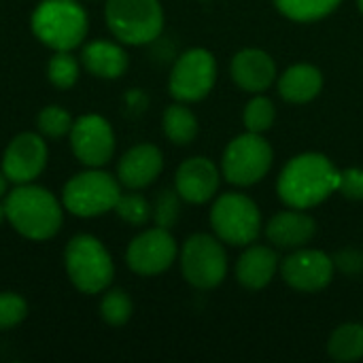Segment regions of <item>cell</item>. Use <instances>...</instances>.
<instances>
[{
  "instance_id": "7a4b0ae2",
  "label": "cell",
  "mask_w": 363,
  "mask_h": 363,
  "mask_svg": "<svg viewBox=\"0 0 363 363\" xmlns=\"http://www.w3.org/2000/svg\"><path fill=\"white\" fill-rule=\"evenodd\" d=\"M4 215L23 238L49 240L62 228L64 204H60L49 189L34 183H23L6 194Z\"/></svg>"
},
{
  "instance_id": "ba28073f",
  "label": "cell",
  "mask_w": 363,
  "mask_h": 363,
  "mask_svg": "<svg viewBox=\"0 0 363 363\" xmlns=\"http://www.w3.org/2000/svg\"><path fill=\"white\" fill-rule=\"evenodd\" d=\"M272 147L255 132H247L228 143L221 157V174L228 183L249 187L259 183L272 168Z\"/></svg>"
},
{
  "instance_id": "e575fe53",
  "label": "cell",
  "mask_w": 363,
  "mask_h": 363,
  "mask_svg": "<svg viewBox=\"0 0 363 363\" xmlns=\"http://www.w3.org/2000/svg\"><path fill=\"white\" fill-rule=\"evenodd\" d=\"M6 219V215H4V204H0V223Z\"/></svg>"
},
{
  "instance_id": "d6986e66",
  "label": "cell",
  "mask_w": 363,
  "mask_h": 363,
  "mask_svg": "<svg viewBox=\"0 0 363 363\" xmlns=\"http://www.w3.org/2000/svg\"><path fill=\"white\" fill-rule=\"evenodd\" d=\"M279 270V255L272 247L253 245L236 262V279L245 289L259 291L268 287Z\"/></svg>"
},
{
  "instance_id": "e0dca14e",
  "label": "cell",
  "mask_w": 363,
  "mask_h": 363,
  "mask_svg": "<svg viewBox=\"0 0 363 363\" xmlns=\"http://www.w3.org/2000/svg\"><path fill=\"white\" fill-rule=\"evenodd\" d=\"M232 79L234 83L251 94L266 91L277 79V64L272 55L264 49H240L232 57Z\"/></svg>"
},
{
  "instance_id": "7402d4cb",
  "label": "cell",
  "mask_w": 363,
  "mask_h": 363,
  "mask_svg": "<svg viewBox=\"0 0 363 363\" xmlns=\"http://www.w3.org/2000/svg\"><path fill=\"white\" fill-rule=\"evenodd\" d=\"M162 125H164L166 138L174 145H181V147L189 145L198 136V117L194 115L191 108L185 106V102L170 104L164 111Z\"/></svg>"
},
{
  "instance_id": "836d02e7",
  "label": "cell",
  "mask_w": 363,
  "mask_h": 363,
  "mask_svg": "<svg viewBox=\"0 0 363 363\" xmlns=\"http://www.w3.org/2000/svg\"><path fill=\"white\" fill-rule=\"evenodd\" d=\"M6 183H9V179L4 177V172H2V168H0V198L6 194Z\"/></svg>"
},
{
  "instance_id": "ac0fdd59",
  "label": "cell",
  "mask_w": 363,
  "mask_h": 363,
  "mask_svg": "<svg viewBox=\"0 0 363 363\" xmlns=\"http://www.w3.org/2000/svg\"><path fill=\"white\" fill-rule=\"evenodd\" d=\"M315 234L317 221L300 208L283 211L274 215L266 225L268 240L279 249H300L308 245L315 238Z\"/></svg>"
},
{
  "instance_id": "f546056e",
  "label": "cell",
  "mask_w": 363,
  "mask_h": 363,
  "mask_svg": "<svg viewBox=\"0 0 363 363\" xmlns=\"http://www.w3.org/2000/svg\"><path fill=\"white\" fill-rule=\"evenodd\" d=\"M181 215V196L177 189H162L153 204V221L157 228L170 230Z\"/></svg>"
},
{
  "instance_id": "5b68a950",
  "label": "cell",
  "mask_w": 363,
  "mask_h": 363,
  "mask_svg": "<svg viewBox=\"0 0 363 363\" xmlns=\"http://www.w3.org/2000/svg\"><path fill=\"white\" fill-rule=\"evenodd\" d=\"M106 26L123 45H147L164 30L160 0H106Z\"/></svg>"
},
{
  "instance_id": "4fadbf2b",
  "label": "cell",
  "mask_w": 363,
  "mask_h": 363,
  "mask_svg": "<svg viewBox=\"0 0 363 363\" xmlns=\"http://www.w3.org/2000/svg\"><path fill=\"white\" fill-rule=\"evenodd\" d=\"M70 147L81 164L100 168L108 164L115 153L113 125L100 115H83L70 128Z\"/></svg>"
},
{
  "instance_id": "d590c367",
  "label": "cell",
  "mask_w": 363,
  "mask_h": 363,
  "mask_svg": "<svg viewBox=\"0 0 363 363\" xmlns=\"http://www.w3.org/2000/svg\"><path fill=\"white\" fill-rule=\"evenodd\" d=\"M357 6H359V11L363 13V0H357Z\"/></svg>"
},
{
  "instance_id": "5bb4252c",
  "label": "cell",
  "mask_w": 363,
  "mask_h": 363,
  "mask_svg": "<svg viewBox=\"0 0 363 363\" xmlns=\"http://www.w3.org/2000/svg\"><path fill=\"white\" fill-rule=\"evenodd\" d=\"M47 157L49 149L45 136L34 132H21L9 143L2 155V172L15 185L32 183L45 170Z\"/></svg>"
},
{
  "instance_id": "3957f363",
  "label": "cell",
  "mask_w": 363,
  "mask_h": 363,
  "mask_svg": "<svg viewBox=\"0 0 363 363\" xmlns=\"http://www.w3.org/2000/svg\"><path fill=\"white\" fill-rule=\"evenodd\" d=\"M34 36L53 51H70L87 36V13L77 0H43L32 13Z\"/></svg>"
},
{
  "instance_id": "2e32d148",
  "label": "cell",
  "mask_w": 363,
  "mask_h": 363,
  "mask_svg": "<svg viewBox=\"0 0 363 363\" xmlns=\"http://www.w3.org/2000/svg\"><path fill=\"white\" fill-rule=\"evenodd\" d=\"M164 170V155L160 147L151 143H140L132 147L117 166V179L128 189H145L149 187Z\"/></svg>"
},
{
  "instance_id": "7c38bea8",
  "label": "cell",
  "mask_w": 363,
  "mask_h": 363,
  "mask_svg": "<svg viewBox=\"0 0 363 363\" xmlns=\"http://www.w3.org/2000/svg\"><path fill=\"white\" fill-rule=\"evenodd\" d=\"M334 268V257H330L328 253L300 247L281 262V277L291 289L315 294L332 283Z\"/></svg>"
},
{
  "instance_id": "cb8c5ba5",
  "label": "cell",
  "mask_w": 363,
  "mask_h": 363,
  "mask_svg": "<svg viewBox=\"0 0 363 363\" xmlns=\"http://www.w3.org/2000/svg\"><path fill=\"white\" fill-rule=\"evenodd\" d=\"M279 13H283L287 19L308 23L328 17L334 13L342 0H272Z\"/></svg>"
},
{
  "instance_id": "30bf717a",
  "label": "cell",
  "mask_w": 363,
  "mask_h": 363,
  "mask_svg": "<svg viewBox=\"0 0 363 363\" xmlns=\"http://www.w3.org/2000/svg\"><path fill=\"white\" fill-rule=\"evenodd\" d=\"M217 81V60L208 49H187L172 66L168 89L179 102H198L206 98Z\"/></svg>"
},
{
  "instance_id": "8992f818",
  "label": "cell",
  "mask_w": 363,
  "mask_h": 363,
  "mask_svg": "<svg viewBox=\"0 0 363 363\" xmlns=\"http://www.w3.org/2000/svg\"><path fill=\"white\" fill-rule=\"evenodd\" d=\"M119 179L113 174L91 168L87 172L74 174L62 191V204L74 217H100L108 211H115V204L121 196Z\"/></svg>"
},
{
  "instance_id": "8fae6325",
  "label": "cell",
  "mask_w": 363,
  "mask_h": 363,
  "mask_svg": "<svg viewBox=\"0 0 363 363\" xmlns=\"http://www.w3.org/2000/svg\"><path fill=\"white\" fill-rule=\"evenodd\" d=\"M177 259V240L166 228H151L140 232L125 251L128 268L140 277H155L166 272Z\"/></svg>"
},
{
  "instance_id": "4316f807",
  "label": "cell",
  "mask_w": 363,
  "mask_h": 363,
  "mask_svg": "<svg viewBox=\"0 0 363 363\" xmlns=\"http://www.w3.org/2000/svg\"><path fill=\"white\" fill-rule=\"evenodd\" d=\"M132 313H134L132 298L123 289H111L100 302V317L113 328L125 325L132 319Z\"/></svg>"
},
{
  "instance_id": "484cf974",
  "label": "cell",
  "mask_w": 363,
  "mask_h": 363,
  "mask_svg": "<svg viewBox=\"0 0 363 363\" xmlns=\"http://www.w3.org/2000/svg\"><path fill=\"white\" fill-rule=\"evenodd\" d=\"M81 64L70 51H55V55L47 64V77L49 81L60 89H70L79 81Z\"/></svg>"
},
{
  "instance_id": "9a60e30c",
  "label": "cell",
  "mask_w": 363,
  "mask_h": 363,
  "mask_svg": "<svg viewBox=\"0 0 363 363\" xmlns=\"http://www.w3.org/2000/svg\"><path fill=\"white\" fill-rule=\"evenodd\" d=\"M219 168L202 155L185 160L174 174V189L189 204H206L219 189Z\"/></svg>"
},
{
  "instance_id": "d6a6232c",
  "label": "cell",
  "mask_w": 363,
  "mask_h": 363,
  "mask_svg": "<svg viewBox=\"0 0 363 363\" xmlns=\"http://www.w3.org/2000/svg\"><path fill=\"white\" fill-rule=\"evenodd\" d=\"M334 266H338L342 272L347 274H359L363 270V255L353 251V249H347V251H340L336 257H334Z\"/></svg>"
},
{
  "instance_id": "4dcf8cb0",
  "label": "cell",
  "mask_w": 363,
  "mask_h": 363,
  "mask_svg": "<svg viewBox=\"0 0 363 363\" xmlns=\"http://www.w3.org/2000/svg\"><path fill=\"white\" fill-rule=\"evenodd\" d=\"M28 317V302L13 291L0 294V330H11Z\"/></svg>"
},
{
  "instance_id": "d4e9b609",
  "label": "cell",
  "mask_w": 363,
  "mask_h": 363,
  "mask_svg": "<svg viewBox=\"0 0 363 363\" xmlns=\"http://www.w3.org/2000/svg\"><path fill=\"white\" fill-rule=\"evenodd\" d=\"M245 119V128L247 132H255V134H264L274 125L277 119V106L270 98L257 94L255 98L249 100V104L245 106L242 113Z\"/></svg>"
},
{
  "instance_id": "ffe728a7",
  "label": "cell",
  "mask_w": 363,
  "mask_h": 363,
  "mask_svg": "<svg viewBox=\"0 0 363 363\" xmlns=\"http://www.w3.org/2000/svg\"><path fill=\"white\" fill-rule=\"evenodd\" d=\"M81 62L87 72L100 79H119L128 70V53L121 45L111 40H91L83 47Z\"/></svg>"
},
{
  "instance_id": "52a82bcc",
  "label": "cell",
  "mask_w": 363,
  "mask_h": 363,
  "mask_svg": "<svg viewBox=\"0 0 363 363\" xmlns=\"http://www.w3.org/2000/svg\"><path fill=\"white\" fill-rule=\"evenodd\" d=\"M211 225L221 242L245 247L257 240L262 232V213L249 196L228 191L215 200L211 208Z\"/></svg>"
},
{
  "instance_id": "1f68e13d",
  "label": "cell",
  "mask_w": 363,
  "mask_h": 363,
  "mask_svg": "<svg viewBox=\"0 0 363 363\" xmlns=\"http://www.w3.org/2000/svg\"><path fill=\"white\" fill-rule=\"evenodd\" d=\"M338 191L345 198H349V200H355V202L363 200V168H347V170H340Z\"/></svg>"
},
{
  "instance_id": "603a6c76",
  "label": "cell",
  "mask_w": 363,
  "mask_h": 363,
  "mask_svg": "<svg viewBox=\"0 0 363 363\" xmlns=\"http://www.w3.org/2000/svg\"><path fill=\"white\" fill-rule=\"evenodd\" d=\"M328 353L336 362H357L363 357V325L362 323H342L338 325L330 340Z\"/></svg>"
},
{
  "instance_id": "277c9868",
  "label": "cell",
  "mask_w": 363,
  "mask_h": 363,
  "mask_svg": "<svg viewBox=\"0 0 363 363\" xmlns=\"http://www.w3.org/2000/svg\"><path fill=\"white\" fill-rule=\"evenodd\" d=\"M64 266L72 285L89 296L104 291L115 277L111 253L91 234H79L66 245Z\"/></svg>"
},
{
  "instance_id": "6da1fadb",
  "label": "cell",
  "mask_w": 363,
  "mask_h": 363,
  "mask_svg": "<svg viewBox=\"0 0 363 363\" xmlns=\"http://www.w3.org/2000/svg\"><path fill=\"white\" fill-rule=\"evenodd\" d=\"M340 170L323 153H300L281 170L277 191L289 208H313L338 191Z\"/></svg>"
},
{
  "instance_id": "44dd1931",
  "label": "cell",
  "mask_w": 363,
  "mask_h": 363,
  "mask_svg": "<svg viewBox=\"0 0 363 363\" xmlns=\"http://www.w3.org/2000/svg\"><path fill=\"white\" fill-rule=\"evenodd\" d=\"M323 89V74L313 64H294L279 79V94L291 104H306Z\"/></svg>"
},
{
  "instance_id": "83f0119b",
  "label": "cell",
  "mask_w": 363,
  "mask_h": 363,
  "mask_svg": "<svg viewBox=\"0 0 363 363\" xmlns=\"http://www.w3.org/2000/svg\"><path fill=\"white\" fill-rule=\"evenodd\" d=\"M115 213L130 225H145L151 217H153V206L149 204V200L140 194H121L117 204H115Z\"/></svg>"
},
{
  "instance_id": "9c48e42d",
  "label": "cell",
  "mask_w": 363,
  "mask_h": 363,
  "mask_svg": "<svg viewBox=\"0 0 363 363\" xmlns=\"http://www.w3.org/2000/svg\"><path fill=\"white\" fill-rule=\"evenodd\" d=\"M181 272L196 289H215L228 274V253L219 238L194 234L181 249Z\"/></svg>"
},
{
  "instance_id": "f1b7e54d",
  "label": "cell",
  "mask_w": 363,
  "mask_h": 363,
  "mask_svg": "<svg viewBox=\"0 0 363 363\" xmlns=\"http://www.w3.org/2000/svg\"><path fill=\"white\" fill-rule=\"evenodd\" d=\"M72 123H74V121L70 119L68 111L62 108V106H57V104L45 106V108L38 113V119H36L38 132H40L45 138H62V136L70 134Z\"/></svg>"
}]
</instances>
